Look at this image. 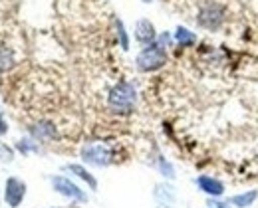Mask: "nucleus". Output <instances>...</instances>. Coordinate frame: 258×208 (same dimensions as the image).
<instances>
[{
  "mask_svg": "<svg viewBox=\"0 0 258 208\" xmlns=\"http://www.w3.org/2000/svg\"><path fill=\"white\" fill-rule=\"evenodd\" d=\"M137 103V91L133 83L129 81H119L107 95V105L115 113H131Z\"/></svg>",
  "mask_w": 258,
  "mask_h": 208,
  "instance_id": "nucleus-1",
  "label": "nucleus"
},
{
  "mask_svg": "<svg viewBox=\"0 0 258 208\" xmlns=\"http://www.w3.org/2000/svg\"><path fill=\"white\" fill-rule=\"evenodd\" d=\"M167 64V52L161 44H149L147 48H143L139 52V56L135 58V66L139 71H157Z\"/></svg>",
  "mask_w": 258,
  "mask_h": 208,
  "instance_id": "nucleus-2",
  "label": "nucleus"
},
{
  "mask_svg": "<svg viewBox=\"0 0 258 208\" xmlns=\"http://www.w3.org/2000/svg\"><path fill=\"white\" fill-rule=\"evenodd\" d=\"M199 24L203 26V28H207V30H217V28H221V24H223V20H225V10H223V6L221 4H207V6H203L201 8V12H199Z\"/></svg>",
  "mask_w": 258,
  "mask_h": 208,
  "instance_id": "nucleus-3",
  "label": "nucleus"
},
{
  "mask_svg": "<svg viewBox=\"0 0 258 208\" xmlns=\"http://www.w3.org/2000/svg\"><path fill=\"white\" fill-rule=\"evenodd\" d=\"M82 157L86 163L90 165H97V167H105L111 163V151L101 145V143H90L82 149Z\"/></svg>",
  "mask_w": 258,
  "mask_h": 208,
  "instance_id": "nucleus-4",
  "label": "nucleus"
},
{
  "mask_svg": "<svg viewBox=\"0 0 258 208\" xmlns=\"http://www.w3.org/2000/svg\"><path fill=\"white\" fill-rule=\"evenodd\" d=\"M24 196H26V184L20 178L10 176L6 180V188H4V200H6V204L12 208L20 206L22 200H24Z\"/></svg>",
  "mask_w": 258,
  "mask_h": 208,
  "instance_id": "nucleus-5",
  "label": "nucleus"
},
{
  "mask_svg": "<svg viewBox=\"0 0 258 208\" xmlns=\"http://www.w3.org/2000/svg\"><path fill=\"white\" fill-rule=\"evenodd\" d=\"M52 184H54V188H56L60 194H64L68 198H74V200H78V202H86V200H88L86 192H84L78 184H74L70 178H66V176H54V178H52Z\"/></svg>",
  "mask_w": 258,
  "mask_h": 208,
  "instance_id": "nucleus-6",
  "label": "nucleus"
},
{
  "mask_svg": "<svg viewBox=\"0 0 258 208\" xmlns=\"http://www.w3.org/2000/svg\"><path fill=\"white\" fill-rule=\"evenodd\" d=\"M197 184H199V188H201L205 194H209V196H223V194H225V184H223L221 180L213 178V176L203 174V176L197 178Z\"/></svg>",
  "mask_w": 258,
  "mask_h": 208,
  "instance_id": "nucleus-7",
  "label": "nucleus"
},
{
  "mask_svg": "<svg viewBox=\"0 0 258 208\" xmlns=\"http://www.w3.org/2000/svg\"><path fill=\"white\" fill-rule=\"evenodd\" d=\"M135 38H137V42H141V44H145V46L153 44L155 38H157L155 26H153L149 20H139V22L135 24Z\"/></svg>",
  "mask_w": 258,
  "mask_h": 208,
  "instance_id": "nucleus-8",
  "label": "nucleus"
},
{
  "mask_svg": "<svg viewBox=\"0 0 258 208\" xmlns=\"http://www.w3.org/2000/svg\"><path fill=\"white\" fill-rule=\"evenodd\" d=\"M256 198H258V190H248V192L230 196V198H228V204H232V206H236V208H246V206H250Z\"/></svg>",
  "mask_w": 258,
  "mask_h": 208,
  "instance_id": "nucleus-9",
  "label": "nucleus"
},
{
  "mask_svg": "<svg viewBox=\"0 0 258 208\" xmlns=\"http://www.w3.org/2000/svg\"><path fill=\"white\" fill-rule=\"evenodd\" d=\"M68 171H70V173H74V174H78L82 180H86V182L90 184V188H92V190H96L97 188V180L92 176V174L88 173L82 165H68Z\"/></svg>",
  "mask_w": 258,
  "mask_h": 208,
  "instance_id": "nucleus-10",
  "label": "nucleus"
},
{
  "mask_svg": "<svg viewBox=\"0 0 258 208\" xmlns=\"http://www.w3.org/2000/svg\"><path fill=\"white\" fill-rule=\"evenodd\" d=\"M32 133L38 139H42V141L56 137V129H54L50 123H40V125H36V127L32 129Z\"/></svg>",
  "mask_w": 258,
  "mask_h": 208,
  "instance_id": "nucleus-11",
  "label": "nucleus"
},
{
  "mask_svg": "<svg viewBox=\"0 0 258 208\" xmlns=\"http://www.w3.org/2000/svg\"><path fill=\"white\" fill-rule=\"evenodd\" d=\"M177 42L181 44V46H193L195 42H197V36L193 32H189V30H185V28H177Z\"/></svg>",
  "mask_w": 258,
  "mask_h": 208,
  "instance_id": "nucleus-12",
  "label": "nucleus"
},
{
  "mask_svg": "<svg viewBox=\"0 0 258 208\" xmlns=\"http://www.w3.org/2000/svg\"><path fill=\"white\" fill-rule=\"evenodd\" d=\"M12 64H14L12 52H10V50H6V48H0V69L12 68Z\"/></svg>",
  "mask_w": 258,
  "mask_h": 208,
  "instance_id": "nucleus-13",
  "label": "nucleus"
},
{
  "mask_svg": "<svg viewBox=\"0 0 258 208\" xmlns=\"http://www.w3.org/2000/svg\"><path fill=\"white\" fill-rule=\"evenodd\" d=\"M115 26H117V36H119V40H121V48H123V50H127V48H129V40H127V34H125V28H123V24H121L119 20H115Z\"/></svg>",
  "mask_w": 258,
  "mask_h": 208,
  "instance_id": "nucleus-14",
  "label": "nucleus"
},
{
  "mask_svg": "<svg viewBox=\"0 0 258 208\" xmlns=\"http://www.w3.org/2000/svg\"><path fill=\"white\" fill-rule=\"evenodd\" d=\"M8 131V125H6V121H4V117H2V113H0V135H4Z\"/></svg>",
  "mask_w": 258,
  "mask_h": 208,
  "instance_id": "nucleus-15",
  "label": "nucleus"
},
{
  "mask_svg": "<svg viewBox=\"0 0 258 208\" xmlns=\"http://www.w3.org/2000/svg\"><path fill=\"white\" fill-rule=\"evenodd\" d=\"M219 208H228V206H225V204H221V206H219Z\"/></svg>",
  "mask_w": 258,
  "mask_h": 208,
  "instance_id": "nucleus-16",
  "label": "nucleus"
},
{
  "mask_svg": "<svg viewBox=\"0 0 258 208\" xmlns=\"http://www.w3.org/2000/svg\"><path fill=\"white\" fill-rule=\"evenodd\" d=\"M143 2H151V0H143Z\"/></svg>",
  "mask_w": 258,
  "mask_h": 208,
  "instance_id": "nucleus-17",
  "label": "nucleus"
}]
</instances>
